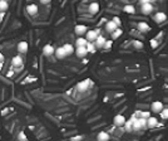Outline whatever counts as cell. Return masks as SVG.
Here are the masks:
<instances>
[{
    "label": "cell",
    "instance_id": "6da1fadb",
    "mask_svg": "<svg viewBox=\"0 0 168 141\" xmlns=\"http://www.w3.org/2000/svg\"><path fill=\"white\" fill-rule=\"evenodd\" d=\"M143 129H147V120L139 117L133 124V131H141Z\"/></svg>",
    "mask_w": 168,
    "mask_h": 141
},
{
    "label": "cell",
    "instance_id": "7a4b0ae2",
    "mask_svg": "<svg viewBox=\"0 0 168 141\" xmlns=\"http://www.w3.org/2000/svg\"><path fill=\"white\" fill-rule=\"evenodd\" d=\"M99 37V29H95V30H88L86 34V39L88 42H94L97 40V38Z\"/></svg>",
    "mask_w": 168,
    "mask_h": 141
},
{
    "label": "cell",
    "instance_id": "3957f363",
    "mask_svg": "<svg viewBox=\"0 0 168 141\" xmlns=\"http://www.w3.org/2000/svg\"><path fill=\"white\" fill-rule=\"evenodd\" d=\"M151 110H152V112H154V114H160L163 110H164V107H163V103L160 102V101H154V102H152V105H151Z\"/></svg>",
    "mask_w": 168,
    "mask_h": 141
},
{
    "label": "cell",
    "instance_id": "277c9868",
    "mask_svg": "<svg viewBox=\"0 0 168 141\" xmlns=\"http://www.w3.org/2000/svg\"><path fill=\"white\" fill-rule=\"evenodd\" d=\"M125 122H127V120H125V117L123 115H117L113 118V124H114V126H117V127H122V126L124 127Z\"/></svg>",
    "mask_w": 168,
    "mask_h": 141
},
{
    "label": "cell",
    "instance_id": "5b68a950",
    "mask_svg": "<svg viewBox=\"0 0 168 141\" xmlns=\"http://www.w3.org/2000/svg\"><path fill=\"white\" fill-rule=\"evenodd\" d=\"M153 10H154V6H153V4H151V3L141 5V13L143 14V15H149V14H152Z\"/></svg>",
    "mask_w": 168,
    "mask_h": 141
},
{
    "label": "cell",
    "instance_id": "8992f818",
    "mask_svg": "<svg viewBox=\"0 0 168 141\" xmlns=\"http://www.w3.org/2000/svg\"><path fill=\"white\" fill-rule=\"evenodd\" d=\"M89 86H92V82H90L89 80H84V81L78 83L76 88H78V91H80V92H84V91H88Z\"/></svg>",
    "mask_w": 168,
    "mask_h": 141
},
{
    "label": "cell",
    "instance_id": "52a82bcc",
    "mask_svg": "<svg viewBox=\"0 0 168 141\" xmlns=\"http://www.w3.org/2000/svg\"><path fill=\"white\" fill-rule=\"evenodd\" d=\"M153 20L157 23V24H160V23H163L167 20V15H166V13L163 11H158L154 17H153Z\"/></svg>",
    "mask_w": 168,
    "mask_h": 141
},
{
    "label": "cell",
    "instance_id": "ba28073f",
    "mask_svg": "<svg viewBox=\"0 0 168 141\" xmlns=\"http://www.w3.org/2000/svg\"><path fill=\"white\" fill-rule=\"evenodd\" d=\"M74 30H75L76 35H79V37H82V35L87 34V32H88V28H87L86 25H84V24H78V25H75Z\"/></svg>",
    "mask_w": 168,
    "mask_h": 141
},
{
    "label": "cell",
    "instance_id": "9c48e42d",
    "mask_svg": "<svg viewBox=\"0 0 168 141\" xmlns=\"http://www.w3.org/2000/svg\"><path fill=\"white\" fill-rule=\"evenodd\" d=\"M118 28H119V27H118V25L113 22V20H108V22L106 23V30H107L108 33H110V34L113 33V32H116Z\"/></svg>",
    "mask_w": 168,
    "mask_h": 141
},
{
    "label": "cell",
    "instance_id": "30bf717a",
    "mask_svg": "<svg viewBox=\"0 0 168 141\" xmlns=\"http://www.w3.org/2000/svg\"><path fill=\"white\" fill-rule=\"evenodd\" d=\"M158 126V118L154 116H151L147 120V129H154Z\"/></svg>",
    "mask_w": 168,
    "mask_h": 141
},
{
    "label": "cell",
    "instance_id": "8fae6325",
    "mask_svg": "<svg viewBox=\"0 0 168 141\" xmlns=\"http://www.w3.org/2000/svg\"><path fill=\"white\" fill-rule=\"evenodd\" d=\"M88 53L89 52H88L87 47H78L75 49V54H76V57H79V58H84Z\"/></svg>",
    "mask_w": 168,
    "mask_h": 141
},
{
    "label": "cell",
    "instance_id": "7c38bea8",
    "mask_svg": "<svg viewBox=\"0 0 168 141\" xmlns=\"http://www.w3.org/2000/svg\"><path fill=\"white\" fill-rule=\"evenodd\" d=\"M43 54L45 55V57H50V55L55 54V49L53 48V45L46 44V45H44V48H43Z\"/></svg>",
    "mask_w": 168,
    "mask_h": 141
},
{
    "label": "cell",
    "instance_id": "4fadbf2b",
    "mask_svg": "<svg viewBox=\"0 0 168 141\" xmlns=\"http://www.w3.org/2000/svg\"><path fill=\"white\" fill-rule=\"evenodd\" d=\"M55 57H57L58 59H64L67 57V52H65V49L63 48V47H59L55 49Z\"/></svg>",
    "mask_w": 168,
    "mask_h": 141
},
{
    "label": "cell",
    "instance_id": "5bb4252c",
    "mask_svg": "<svg viewBox=\"0 0 168 141\" xmlns=\"http://www.w3.org/2000/svg\"><path fill=\"white\" fill-rule=\"evenodd\" d=\"M138 30L142 32V33H148L151 30V27L147 24L146 22H139L138 23Z\"/></svg>",
    "mask_w": 168,
    "mask_h": 141
},
{
    "label": "cell",
    "instance_id": "9a60e30c",
    "mask_svg": "<svg viewBox=\"0 0 168 141\" xmlns=\"http://www.w3.org/2000/svg\"><path fill=\"white\" fill-rule=\"evenodd\" d=\"M106 38L104 37H102V35H99V37L97 38V40L94 42V44H95V47L98 48V49H100V48H104V45H106Z\"/></svg>",
    "mask_w": 168,
    "mask_h": 141
},
{
    "label": "cell",
    "instance_id": "2e32d148",
    "mask_svg": "<svg viewBox=\"0 0 168 141\" xmlns=\"http://www.w3.org/2000/svg\"><path fill=\"white\" fill-rule=\"evenodd\" d=\"M88 11H89L90 14H92V15H95V14H97L98 11H99V4L95 3V2H94V3H92V4L89 5Z\"/></svg>",
    "mask_w": 168,
    "mask_h": 141
},
{
    "label": "cell",
    "instance_id": "e0dca14e",
    "mask_svg": "<svg viewBox=\"0 0 168 141\" xmlns=\"http://www.w3.org/2000/svg\"><path fill=\"white\" fill-rule=\"evenodd\" d=\"M97 140L98 141H109V133L107 131H100L97 135Z\"/></svg>",
    "mask_w": 168,
    "mask_h": 141
},
{
    "label": "cell",
    "instance_id": "ac0fdd59",
    "mask_svg": "<svg viewBox=\"0 0 168 141\" xmlns=\"http://www.w3.org/2000/svg\"><path fill=\"white\" fill-rule=\"evenodd\" d=\"M26 11L29 15H35V14L38 13V6L35 4H29L26 6Z\"/></svg>",
    "mask_w": 168,
    "mask_h": 141
},
{
    "label": "cell",
    "instance_id": "d6986e66",
    "mask_svg": "<svg viewBox=\"0 0 168 141\" xmlns=\"http://www.w3.org/2000/svg\"><path fill=\"white\" fill-rule=\"evenodd\" d=\"M18 52L19 53H25L28 52V43L25 40H22L20 43L18 44Z\"/></svg>",
    "mask_w": 168,
    "mask_h": 141
},
{
    "label": "cell",
    "instance_id": "ffe728a7",
    "mask_svg": "<svg viewBox=\"0 0 168 141\" xmlns=\"http://www.w3.org/2000/svg\"><path fill=\"white\" fill-rule=\"evenodd\" d=\"M87 44H88V40L86 38H83V37H79L78 39L75 40L76 48H78V47H87Z\"/></svg>",
    "mask_w": 168,
    "mask_h": 141
},
{
    "label": "cell",
    "instance_id": "44dd1931",
    "mask_svg": "<svg viewBox=\"0 0 168 141\" xmlns=\"http://www.w3.org/2000/svg\"><path fill=\"white\" fill-rule=\"evenodd\" d=\"M63 48L65 49V52H67V55H72L74 52H75V49H74V47L70 44V43H67V44H64L63 45Z\"/></svg>",
    "mask_w": 168,
    "mask_h": 141
},
{
    "label": "cell",
    "instance_id": "7402d4cb",
    "mask_svg": "<svg viewBox=\"0 0 168 141\" xmlns=\"http://www.w3.org/2000/svg\"><path fill=\"white\" fill-rule=\"evenodd\" d=\"M123 10L127 13V14H134L136 13V8L133 5H130V4L129 5H125L124 8H123Z\"/></svg>",
    "mask_w": 168,
    "mask_h": 141
},
{
    "label": "cell",
    "instance_id": "603a6c76",
    "mask_svg": "<svg viewBox=\"0 0 168 141\" xmlns=\"http://www.w3.org/2000/svg\"><path fill=\"white\" fill-rule=\"evenodd\" d=\"M23 64V59L22 57H19V55H16V57H14L13 58V66H22Z\"/></svg>",
    "mask_w": 168,
    "mask_h": 141
},
{
    "label": "cell",
    "instance_id": "cb8c5ba5",
    "mask_svg": "<svg viewBox=\"0 0 168 141\" xmlns=\"http://www.w3.org/2000/svg\"><path fill=\"white\" fill-rule=\"evenodd\" d=\"M87 49H88V52H89V53H94V52L97 51V47H95V44L93 43V42H88Z\"/></svg>",
    "mask_w": 168,
    "mask_h": 141
},
{
    "label": "cell",
    "instance_id": "d4e9b609",
    "mask_svg": "<svg viewBox=\"0 0 168 141\" xmlns=\"http://www.w3.org/2000/svg\"><path fill=\"white\" fill-rule=\"evenodd\" d=\"M122 34H123V30L121 29V28H118V29H117L116 32H113V33H112V39H118V38H119Z\"/></svg>",
    "mask_w": 168,
    "mask_h": 141
},
{
    "label": "cell",
    "instance_id": "484cf974",
    "mask_svg": "<svg viewBox=\"0 0 168 141\" xmlns=\"http://www.w3.org/2000/svg\"><path fill=\"white\" fill-rule=\"evenodd\" d=\"M9 8V4L8 2H4V0H0V11H5V10H8Z\"/></svg>",
    "mask_w": 168,
    "mask_h": 141
},
{
    "label": "cell",
    "instance_id": "4316f807",
    "mask_svg": "<svg viewBox=\"0 0 168 141\" xmlns=\"http://www.w3.org/2000/svg\"><path fill=\"white\" fill-rule=\"evenodd\" d=\"M133 45H134L136 49H142L143 48V43L141 40H134V42H133Z\"/></svg>",
    "mask_w": 168,
    "mask_h": 141
},
{
    "label": "cell",
    "instance_id": "83f0119b",
    "mask_svg": "<svg viewBox=\"0 0 168 141\" xmlns=\"http://www.w3.org/2000/svg\"><path fill=\"white\" fill-rule=\"evenodd\" d=\"M159 115H160V117H162L163 120H168V108H164Z\"/></svg>",
    "mask_w": 168,
    "mask_h": 141
},
{
    "label": "cell",
    "instance_id": "f1b7e54d",
    "mask_svg": "<svg viewBox=\"0 0 168 141\" xmlns=\"http://www.w3.org/2000/svg\"><path fill=\"white\" fill-rule=\"evenodd\" d=\"M112 45H113V40H107V42H106V45H104V49L109 51V49L112 48Z\"/></svg>",
    "mask_w": 168,
    "mask_h": 141
},
{
    "label": "cell",
    "instance_id": "f546056e",
    "mask_svg": "<svg viewBox=\"0 0 168 141\" xmlns=\"http://www.w3.org/2000/svg\"><path fill=\"white\" fill-rule=\"evenodd\" d=\"M141 117H142V118H146V120H148V118L151 117V112H149V111H143Z\"/></svg>",
    "mask_w": 168,
    "mask_h": 141
},
{
    "label": "cell",
    "instance_id": "4dcf8cb0",
    "mask_svg": "<svg viewBox=\"0 0 168 141\" xmlns=\"http://www.w3.org/2000/svg\"><path fill=\"white\" fill-rule=\"evenodd\" d=\"M83 140V136L82 135H78V136H74L70 139V141H82Z\"/></svg>",
    "mask_w": 168,
    "mask_h": 141
},
{
    "label": "cell",
    "instance_id": "1f68e13d",
    "mask_svg": "<svg viewBox=\"0 0 168 141\" xmlns=\"http://www.w3.org/2000/svg\"><path fill=\"white\" fill-rule=\"evenodd\" d=\"M113 22H114V23H116L118 27H121V24H122L121 19H119V18H117V17H116V18H113Z\"/></svg>",
    "mask_w": 168,
    "mask_h": 141
},
{
    "label": "cell",
    "instance_id": "d6a6232c",
    "mask_svg": "<svg viewBox=\"0 0 168 141\" xmlns=\"http://www.w3.org/2000/svg\"><path fill=\"white\" fill-rule=\"evenodd\" d=\"M39 2L41 3V4H44V5H46V4H49L52 2V0H39Z\"/></svg>",
    "mask_w": 168,
    "mask_h": 141
},
{
    "label": "cell",
    "instance_id": "836d02e7",
    "mask_svg": "<svg viewBox=\"0 0 168 141\" xmlns=\"http://www.w3.org/2000/svg\"><path fill=\"white\" fill-rule=\"evenodd\" d=\"M147 3H149V0H139V4H141V5H144Z\"/></svg>",
    "mask_w": 168,
    "mask_h": 141
},
{
    "label": "cell",
    "instance_id": "e575fe53",
    "mask_svg": "<svg viewBox=\"0 0 168 141\" xmlns=\"http://www.w3.org/2000/svg\"><path fill=\"white\" fill-rule=\"evenodd\" d=\"M3 61H4V57H3V54H2V53H0V62H2V63H3Z\"/></svg>",
    "mask_w": 168,
    "mask_h": 141
},
{
    "label": "cell",
    "instance_id": "d590c367",
    "mask_svg": "<svg viewBox=\"0 0 168 141\" xmlns=\"http://www.w3.org/2000/svg\"><path fill=\"white\" fill-rule=\"evenodd\" d=\"M156 2H157V0H149V3H151V4H153V3H156Z\"/></svg>",
    "mask_w": 168,
    "mask_h": 141
},
{
    "label": "cell",
    "instance_id": "8d00e7d4",
    "mask_svg": "<svg viewBox=\"0 0 168 141\" xmlns=\"http://www.w3.org/2000/svg\"><path fill=\"white\" fill-rule=\"evenodd\" d=\"M2 67H3V63L0 62V70H2Z\"/></svg>",
    "mask_w": 168,
    "mask_h": 141
},
{
    "label": "cell",
    "instance_id": "74e56055",
    "mask_svg": "<svg viewBox=\"0 0 168 141\" xmlns=\"http://www.w3.org/2000/svg\"><path fill=\"white\" fill-rule=\"evenodd\" d=\"M4 2H8V0H4Z\"/></svg>",
    "mask_w": 168,
    "mask_h": 141
},
{
    "label": "cell",
    "instance_id": "f35d334b",
    "mask_svg": "<svg viewBox=\"0 0 168 141\" xmlns=\"http://www.w3.org/2000/svg\"><path fill=\"white\" fill-rule=\"evenodd\" d=\"M109 141H112V140H109Z\"/></svg>",
    "mask_w": 168,
    "mask_h": 141
}]
</instances>
